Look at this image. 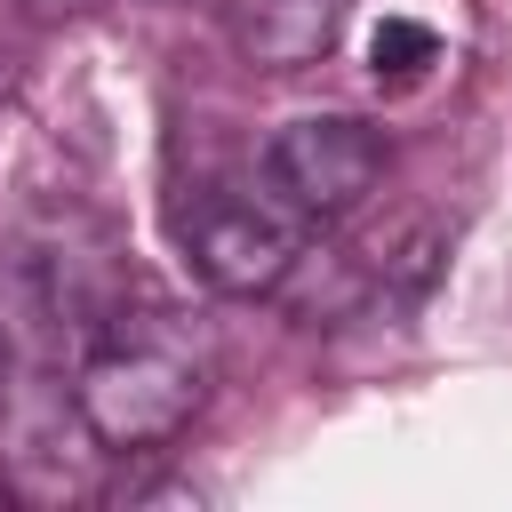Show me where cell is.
Returning a JSON list of instances; mask_svg holds the SVG:
<instances>
[{
	"mask_svg": "<svg viewBox=\"0 0 512 512\" xmlns=\"http://www.w3.org/2000/svg\"><path fill=\"white\" fill-rule=\"evenodd\" d=\"M352 0H232V48L256 72H304L336 48Z\"/></svg>",
	"mask_w": 512,
	"mask_h": 512,
	"instance_id": "4",
	"label": "cell"
},
{
	"mask_svg": "<svg viewBox=\"0 0 512 512\" xmlns=\"http://www.w3.org/2000/svg\"><path fill=\"white\" fill-rule=\"evenodd\" d=\"M432 64H440V32H432L424 16H384V24L368 32V72H376L384 88H416Z\"/></svg>",
	"mask_w": 512,
	"mask_h": 512,
	"instance_id": "5",
	"label": "cell"
},
{
	"mask_svg": "<svg viewBox=\"0 0 512 512\" xmlns=\"http://www.w3.org/2000/svg\"><path fill=\"white\" fill-rule=\"evenodd\" d=\"M264 184L280 192V208H296L304 224H344L352 208H368V192L384 184V128L352 120V112H312L288 120L264 144Z\"/></svg>",
	"mask_w": 512,
	"mask_h": 512,
	"instance_id": "3",
	"label": "cell"
},
{
	"mask_svg": "<svg viewBox=\"0 0 512 512\" xmlns=\"http://www.w3.org/2000/svg\"><path fill=\"white\" fill-rule=\"evenodd\" d=\"M96 448H168L200 400H208V368L192 344L160 336V328H120L112 344H96L80 360V384H72Z\"/></svg>",
	"mask_w": 512,
	"mask_h": 512,
	"instance_id": "1",
	"label": "cell"
},
{
	"mask_svg": "<svg viewBox=\"0 0 512 512\" xmlns=\"http://www.w3.org/2000/svg\"><path fill=\"white\" fill-rule=\"evenodd\" d=\"M184 256L208 288L224 296H272L296 256H304V216L280 208V192H240V184H216L184 208Z\"/></svg>",
	"mask_w": 512,
	"mask_h": 512,
	"instance_id": "2",
	"label": "cell"
}]
</instances>
